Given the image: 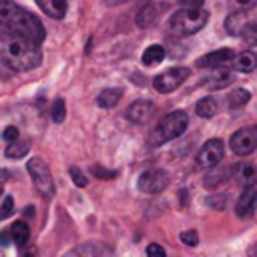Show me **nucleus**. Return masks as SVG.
<instances>
[{
	"mask_svg": "<svg viewBox=\"0 0 257 257\" xmlns=\"http://www.w3.org/2000/svg\"><path fill=\"white\" fill-rule=\"evenodd\" d=\"M147 255H159V257H165V249H163L161 245L151 243V245L147 247Z\"/></svg>",
	"mask_w": 257,
	"mask_h": 257,
	"instance_id": "c9c22d12",
	"label": "nucleus"
},
{
	"mask_svg": "<svg viewBox=\"0 0 257 257\" xmlns=\"http://www.w3.org/2000/svg\"><path fill=\"white\" fill-rule=\"evenodd\" d=\"M257 149V128H239L231 135V151L237 157H247Z\"/></svg>",
	"mask_w": 257,
	"mask_h": 257,
	"instance_id": "1a4fd4ad",
	"label": "nucleus"
},
{
	"mask_svg": "<svg viewBox=\"0 0 257 257\" xmlns=\"http://www.w3.org/2000/svg\"><path fill=\"white\" fill-rule=\"evenodd\" d=\"M90 173H92L94 177H98V179H112V177H116V171L104 169V167H100V165H92V167H90Z\"/></svg>",
	"mask_w": 257,
	"mask_h": 257,
	"instance_id": "c756f323",
	"label": "nucleus"
},
{
	"mask_svg": "<svg viewBox=\"0 0 257 257\" xmlns=\"http://www.w3.org/2000/svg\"><path fill=\"white\" fill-rule=\"evenodd\" d=\"M12 213H14V199H12L10 195H6V197L2 199V203H0V219L10 217Z\"/></svg>",
	"mask_w": 257,
	"mask_h": 257,
	"instance_id": "c85d7f7f",
	"label": "nucleus"
},
{
	"mask_svg": "<svg viewBox=\"0 0 257 257\" xmlns=\"http://www.w3.org/2000/svg\"><path fill=\"white\" fill-rule=\"evenodd\" d=\"M72 253H88V255H98V253H104V247H94V245H82V247L74 249Z\"/></svg>",
	"mask_w": 257,
	"mask_h": 257,
	"instance_id": "2f4dec72",
	"label": "nucleus"
},
{
	"mask_svg": "<svg viewBox=\"0 0 257 257\" xmlns=\"http://www.w3.org/2000/svg\"><path fill=\"white\" fill-rule=\"evenodd\" d=\"M26 169H28V175H30V179H32L36 191H38L40 195H44V197L50 199V197L54 195L56 187H54V179H52V175H50L48 165H46L40 157H32V159L26 163Z\"/></svg>",
	"mask_w": 257,
	"mask_h": 257,
	"instance_id": "39448f33",
	"label": "nucleus"
},
{
	"mask_svg": "<svg viewBox=\"0 0 257 257\" xmlns=\"http://www.w3.org/2000/svg\"><path fill=\"white\" fill-rule=\"evenodd\" d=\"M227 181V171H213V173H209L207 177H205V187L207 189H217L221 183H225Z\"/></svg>",
	"mask_w": 257,
	"mask_h": 257,
	"instance_id": "a878e982",
	"label": "nucleus"
},
{
	"mask_svg": "<svg viewBox=\"0 0 257 257\" xmlns=\"http://www.w3.org/2000/svg\"><path fill=\"white\" fill-rule=\"evenodd\" d=\"M233 177L241 187H251L257 183V167L253 163H239L233 167Z\"/></svg>",
	"mask_w": 257,
	"mask_h": 257,
	"instance_id": "4468645a",
	"label": "nucleus"
},
{
	"mask_svg": "<svg viewBox=\"0 0 257 257\" xmlns=\"http://www.w3.org/2000/svg\"><path fill=\"white\" fill-rule=\"evenodd\" d=\"M187 124H189L187 112H185V110H173V112L165 114V116L157 122V126L153 128L149 141H151L153 147H159V145H163V143H167V141H173V139L181 137V135L185 133Z\"/></svg>",
	"mask_w": 257,
	"mask_h": 257,
	"instance_id": "20e7f679",
	"label": "nucleus"
},
{
	"mask_svg": "<svg viewBox=\"0 0 257 257\" xmlns=\"http://www.w3.org/2000/svg\"><path fill=\"white\" fill-rule=\"evenodd\" d=\"M0 62L12 70L26 72L42 62V50L28 36L0 26Z\"/></svg>",
	"mask_w": 257,
	"mask_h": 257,
	"instance_id": "f257e3e1",
	"label": "nucleus"
},
{
	"mask_svg": "<svg viewBox=\"0 0 257 257\" xmlns=\"http://www.w3.org/2000/svg\"><path fill=\"white\" fill-rule=\"evenodd\" d=\"M189 74H191V70H189L187 66H175V68H169V70L157 74V76L153 78V86H155L157 92L167 94V92L177 90V88L189 78Z\"/></svg>",
	"mask_w": 257,
	"mask_h": 257,
	"instance_id": "423d86ee",
	"label": "nucleus"
},
{
	"mask_svg": "<svg viewBox=\"0 0 257 257\" xmlns=\"http://www.w3.org/2000/svg\"><path fill=\"white\" fill-rule=\"evenodd\" d=\"M6 239H10V233H8V231L0 235V245H8V241H6Z\"/></svg>",
	"mask_w": 257,
	"mask_h": 257,
	"instance_id": "58836bf2",
	"label": "nucleus"
},
{
	"mask_svg": "<svg viewBox=\"0 0 257 257\" xmlns=\"http://www.w3.org/2000/svg\"><path fill=\"white\" fill-rule=\"evenodd\" d=\"M223 155H225V145L221 139H211L207 141L199 153H197V167L201 169H211L215 165H219L223 161Z\"/></svg>",
	"mask_w": 257,
	"mask_h": 257,
	"instance_id": "6e6552de",
	"label": "nucleus"
},
{
	"mask_svg": "<svg viewBox=\"0 0 257 257\" xmlns=\"http://www.w3.org/2000/svg\"><path fill=\"white\" fill-rule=\"evenodd\" d=\"M0 195H2V185H0Z\"/></svg>",
	"mask_w": 257,
	"mask_h": 257,
	"instance_id": "ea45409f",
	"label": "nucleus"
},
{
	"mask_svg": "<svg viewBox=\"0 0 257 257\" xmlns=\"http://www.w3.org/2000/svg\"><path fill=\"white\" fill-rule=\"evenodd\" d=\"M231 82H233V72L227 70V68H223V66H217V70L211 76L205 78V86L209 90H221V88L229 86Z\"/></svg>",
	"mask_w": 257,
	"mask_h": 257,
	"instance_id": "2eb2a0df",
	"label": "nucleus"
},
{
	"mask_svg": "<svg viewBox=\"0 0 257 257\" xmlns=\"http://www.w3.org/2000/svg\"><path fill=\"white\" fill-rule=\"evenodd\" d=\"M28 143H20V141H10V145L4 149V157L8 159H22L28 153Z\"/></svg>",
	"mask_w": 257,
	"mask_h": 257,
	"instance_id": "b1692460",
	"label": "nucleus"
},
{
	"mask_svg": "<svg viewBox=\"0 0 257 257\" xmlns=\"http://www.w3.org/2000/svg\"><path fill=\"white\" fill-rule=\"evenodd\" d=\"M0 26L20 32L38 44L46 36L42 22L32 12H28L26 8H22L20 4H16L12 0H0Z\"/></svg>",
	"mask_w": 257,
	"mask_h": 257,
	"instance_id": "f03ea898",
	"label": "nucleus"
},
{
	"mask_svg": "<svg viewBox=\"0 0 257 257\" xmlns=\"http://www.w3.org/2000/svg\"><path fill=\"white\" fill-rule=\"evenodd\" d=\"M233 68L237 72H251L257 68V54L253 50H243L241 54L233 56Z\"/></svg>",
	"mask_w": 257,
	"mask_h": 257,
	"instance_id": "f3484780",
	"label": "nucleus"
},
{
	"mask_svg": "<svg viewBox=\"0 0 257 257\" xmlns=\"http://www.w3.org/2000/svg\"><path fill=\"white\" fill-rule=\"evenodd\" d=\"M66 116V108H64V100L62 98H56L54 104H52V120L54 122H62Z\"/></svg>",
	"mask_w": 257,
	"mask_h": 257,
	"instance_id": "bb28decb",
	"label": "nucleus"
},
{
	"mask_svg": "<svg viewBox=\"0 0 257 257\" xmlns=\"http://www.w3.org/2000/svg\"><path fill=\"white\" fill-rule=\"evenodd\" d=\"M120 96H122V90H120V88H104V90L96 96V104H98L100 108H112V106L118 104Z\"/></svg>",
	"mask_w": 257,
	"mask_h": 257,
	"instance_id": "a211bd4d",
	"label": "nucleus"
},
{
	"mask_svg": "<svg viewBox=\"0 0 257 257\" xmlns=\"http://www.w3.org/2000/svg\"><path fill=\"white\" fill-rule=\"evenodd\" d=\"M68 173H70V179H72V183H74L76 187H80V189H82V187H86V185H88V179L84 177V173H82L78 167H70V169H68Z\"/></svg>",
	"mask_w": 257,
	"mask_h": 257,
	"instance_id": "cd10ccee",
	"label": "nucleus"
},
{
	"mask_svg": "<svg viewBox=\"0 0 257 257\" xmlns=\"http://www.w3.org/2000/svg\"><path fill=\"white\" fill-rule=\"evenodd\" d=\"M243 44L247 46H257V22H251V24H245L239 32Z\"/></svg>",
	"mask_w": 257,
	"mask_h": 257,
	"instance_id": "393cba45",
	"label": "nucleus"
},
{
	"mask_svg": "<svg viewBox=\"0 0 257 257\" xmlns=\"http://www.w3.org/2000/svg\"><path fill=\"white\" fill-rule=\"evenodd\" d=\"M249 98H251V92H249V90H245V88H235V90L227 96V106H229V108H241V106H245V104L249 102Z\"/></svg>",
	"mask_w": 257,
	"mask_h": 257,
	"instance_id": "4be33fe9",
	"label": "nucleus"
},
{
	"mask_svg": "<svg viewBox=\"0 0 257 257\" xmlns=\"http://www.w3.org/2000/svg\"><path fill=\"white\" fill-rule=\"evenodd\" d=\"M36 4L40 6V10L50 16V18H64L66 10H68V0H36Z\"/></svg>",
	"mask_w": 257,
	"mask_h": 257,
	"instance_id": "dca6fc26",
	"label": "nucleus"
},
{
	"mask_svg": "<svg viewBox=\"0 0 257 257\" xmlns=\"http://www.w3.org/2000/svg\"><path fill=\"white\" fill-rule=\"evenodd\" d=\"M207 18L209 14L207 10H203V6H187V8L177 10L169 18L167 30L173 36H189V34L199 32L207 24Z\"/></svg>",
	"mask_w": 257,
	"mask_h": 257,
	"instance_id": "7ed1b4c3",
	"label": "nucleus"
},
{
	"mask_svg": "<svg viewBox=\"0 0 257 257\" xmlns=\"http://www.w3.org/2000/svg\"><path fill=\"white\" fill-rule=\"evenodd\" d=\"M181 4H187V6H203L205 0H179Z\"/></svg>",
	"mask_w": 257,
	"mask_h": 257,
	"instance_id": "e433bc0d",
	"label": "nucleus"
},
{
	"mask_svg": "<svg viewBox=\"0 0 257 257\" xmlns=\"http://www.w3.org/2000/svg\"><path fill=\"white\" fill-rule=\"evenodd\" d=\"M245 26V12H231L225 20V28L229 34H239Z\"/></svg>",
	"mask_w": 257,
	"mask_h": 257,
	"instance_id": "5701e85b",
	"label": "nucleus"
},
{
	"mask_svg": "<svg viewBox=\"0 0 257 257\" xmlns=\"http://www.w3.org/2000/svg\"><path fill=\"white\" fill-rule=\"evenodd\" d=\"M225 201H227V197L225 195H219V197H209L207 199V205L209 207H215V209H225Z\"/></svg>",
	"mask_w": 257,
	"mask_h": 257,
	"instance_id": "72a5a7b5",
	"label": "nucleus"
},
{
	"mask_svg": "<svg viewBox=\"0 0 257 257\" xmlns=\"http://www.w3.org/2000/svg\"><path fill=\"white\" fill-rule=\"evenodd\" d=\"M151 114H153V102L151 100H137L124 112V116L135 124H145L151 118Z\"/></svg>",
	"mask_w": 257,
	"mask_h": 257,
	"instance_id": "ddd939ff",
	"label": "nucleus"
},
{
	"mask_svg": "<svg viewBox=\"0 0 257 257\" xmlns=\"http://www.w3.org/2000/svg\"><path fill=\"white\" fill-rule=\"evenodd\" d=\"M2 137H4L6 141H16V139H18V128H16V126H6L4 133H2Z\"/></svg>",
	"mask_w": 257,
	"mask_h": 257,
	"instance_id": "f704fd0d",
	"label": "nucleus"
},
{
	"mask_svg": "<svg viewBox=\"0 0 257 257\" xmlns=\"http://www.w3.org/2000/svg\"><path fill=\"white\" fill-rule=\"evenodd\" d=\"M255 211H257V189L251 185V187H245V191L237 199L235 213L239 217H251Z\"/></svg>",
	"mask_w": 257,
	"mask_h": 257,
	"instance_id": "f8f14e48",
	"label": "nucleus"
},
{
	"mask_svg": "<svg viewBox=\"0 0 257 257\" xmlns=\"http://www.w3.org/2000/svg\"><path fill=\"white\" fill-rule=\"evenodd\" d=\"M233 50L231 48H217L213 52H207L203 54L199 60H197V66L199 68H217V66H225L227 62L233 60Z\"/></svg>",
	"mask_w": 257,
	"mask_h": 257,
	"instance_id": "9b49d317",
	"label": "nucleus"
},
{
	"mask_svg": "<svg viewBox=\"0 0 257 257\" xmlns=\"http://www.w3.org/2000/svg\"><path fill=\"white\" fill-rule=\"evenodd\" d=\"M8 233H10V239H12L18 247H24L26 241H28V237H30V229H28V225H26L24 221H14Z\"/></svg>",
	"mask_w": 257,
	"mask_h": 257,
	"instance_id": "6ab92c4d",
	"label": "nucleus"
},
{
	"mask_svg": "<svg viewBox=\"0 0 257 257\" xmlns=\"http://www.w3.org/2000/svg\"><path fill=\"white\" fill-rule=\"evenodd\" d=\"M8 177H10V173L4 171V169H0V185H4V183L8 181Z\"/></svg>",
	"mask_w": 257,
	"mask_h": 257,
	"instance_id": "4c0bfd02",
	"label": "nucleus"
},
{
	"mask_svg": "<svg viewBox=\"0 0 257 257\" xmlns=\"http://www.w3.org/2000/svg\"><path fill=\"white\" fill-rule=\"evenodd\" d=\"M165 58V48L161 44H151L149 48H145L141 60L145 66H153V64H159L161 60Z\"/></svg>",
	"mask_w": 257,
	"mask_h": 257,
	"instance_id": "aec40b11",
	"label": "nucleus"
},
{
	"mask_svg": "<svg viewBox=\"0 0 257 257\" xmlns=\"http://www.w3.org/2000/svg\"><path fill=\"white\" fill-rule=\"evenodd\" d=\"M181 241L189 247H195L199 243V235H197V231H185V233H181Z\"/></svg>",
	"mask_w": 257,
	"mask_h": 257,
	"instance_id": "7c9ffc66",
	"label": "nucleus"
},
{
	"mask_svg": "<svg viewBox=\"0 0 257 257\" xmlns=\"http://www.w3.org/2000/svg\"><path fill=\"white\" fill-rule=\"evenodd\" d=\"M169 173L165 169H147L137 181V189L147 195H157L169 187Z\"/></svg>",
	"mask_w": 257,
	"mask_h": 257,
	"instance_id": "0eeeda50",
	"label": "nucleus"
},
{
	"mask_svg": "<svg viewBox=\"0 0 257 257\" xmlns=\"http://www.w3.org/2000/svg\"><path fill=\"white\" fill-rule=\"evenodd\" d=\"M217 108H219V104H217V100H215L213 96L201 98V100L197 102V106H195V110H197V114H199L201 118H211V116H215V114H217Z\"/></svg>",
	"mask_w": 257,
	"mask_h": 257,
	"instance_id": "412c9836",
	"label": "nucleus"
},
{
	"mask_svg": "<svg viewBox=\"0 0 257 257\" xmlns=\"http://www.w3.org/2000/svg\"><path fill=\"white\" fill-rule=\"evenodd\" d=\"M229 4L233 8H239V10H247V8H253L257 6V0H229Z\"/></svg>",
	"mask_w": 257,
	"mask_h": 257,
	"instance_id": "473e14b6",
	"label": "nucleus"
},
{
	"mask_svg": "<svg viewBox=\"0 0 257 257\" xmlns=\"http://www.w3.org/2000/svg\"><path fill=\"white\" fill-rule=\"evenodd\" d=\"M165 8H167V4H163V2H149V4H145L139 12H137V24L141 26V28H149V26H155L157 22H159V16L165 12Z\"/></svg>",
	"mask_w": 257,
	"mask_h": 257,
	"instance_id": "9d476101",
	"label": "nucleus"
}]
</instances>
